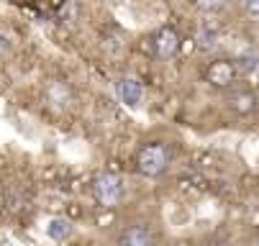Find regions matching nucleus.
Here are the masks:
<instances>
[{
  "mask_svg": "<svg viewBox=\"0 0 259 246\" xmlns=\"http://www.w3.org/2000/svg\"><path fill=\"white\" fill-rule=\"evenodd\" d=\"M47 236L52 241H67L72 236V223L67 218H52L47 223Z\"/></svg>",
  "mask_w": 259,
  "mask_h": 246,
  "instance_id": "1a4fd4ad",
  "label": "nucleus"
},
{
  "mask_svg": "<svg viewBox=\"0 0 259 246\" xmlns=\"http://www.w3.org/2000/svg\"><path fill=\"white\" fill-rule=\"evenodd\" d=\"M95 198H98V203L100 205H116L118 200H121V192H123V187H121V180L116 177V174H110V172H103L100 177L95 180Z\"/></svg>",
  "mask_w": 259,
  "mask_h": 246,
  "instance_id": "f03ea898",
  "label": "nucleus"
},
{
  "mask_svg": "<svg viewBox=\"0 0 259 246\" xmlns=\"http://www.w3.org/2000/svg\"><path fill=\"white\" fill-rule=\"evenodd\" d=\"M11 49H13V36L6 28H0V57H6Z\"/></svg>",
  "mask_w": 259,
  "mask_h": 246,
  "instance_id": "f8f14e48",
  "label": "nucleus"
},
{
  "mask_svg": "<svg viewBox=\"0 0 259 246\" xmlns=\"http://www.w3.org/2000/svg\"><path fill=\"white\" fill-rule=\"evenodd\" d=\"M180 49V33L172 28V26H164L157 31V36H154V52L159 59H172Z\"/></svg>",
  "mask_w": 259,
  "mask_h": 246,
  "instance_id": "20e7f679",
  "label": "nucleus"
},
{
  "mask_svg": "<svg viewBox=\"0 0 259 246\" xmlns=\"http://www.w3.org/2000/svg\"><path fill=\"white\" fill-rule=\"evenodd\" d=\"M190 3L200 11H221V8H226L231 0H190Z\"/></svg>",
  "mask_w": 259,
  "mask_h": 246,
  "instance_id": "9b49d317",
  "label": "nucleus"
},
{
  "mask_svg": "<svg viewBox=\"0 0 259 246\" xmlns=\"http://www.w3.org/2000/svg\"><path fill=\"white\" fill-rule=\"evenodd\" d=\"M47 97L52 105H57V108H67V105L72 103V92L64 82H52L49 90H47Z\"/></svg>",
  "mask_w": 259,
  "mask_h": 246,
  "instance_id": "6e6552de",
  "label": "nucleus"
},
{
  "mask_svg": "<svg viewBox=\"0 0 259 246\" xmlns=\"http://www.w3.org/2000/svg\"><path fill=\"white\" fill-rule=\"evenodd\" d=\"M205 80H208L213 87H229V85L236 80V62H229V59L213 62V64L205 69Z\"/></svg>",
  "mask_w": 259,
  "mask_h": 246,
  "instance_id": "7ed1b4c3",
  "label": "nucleus"
},
{
  "mask_svg": "<svg viewBox=\"0 0 259 246\" xmlns=\"http://www.w3.org/2000/svg\"><path fill=\"white\" fill-rule=\"evenodd\" d=\"M256 103H259V97H256L251 90H239V92H234V95L229 97L231 111L239 113V116H249V113H254V111H256Z\"/></svg>",
  "mask_w": 259,
  "mask_h": 246,
  "instance_id": "423d86ee",
  "label": "nucleus"
},
{
  "mask_svg": "<svg viewBox=\"0 0 259 246\" xmlns=\"http://www.w3.org/2000/svg\"><path fill=\"white\" fill-rule=\"evenodd\" d=\"M169 149L164 144H146L139 154H136V169L144 177H159V174L169 167Z\"/></svg>",
  "mask_w": 259,
  "mask_h": 246,
  "instance_id": "f257e3e1",
  "label": "nucleus"
},
{
  "mask_svg": "<svg viewBox=\"0 0 259 246\" xmlns=\"http://www.w3.org/2000/svg\"><path fill=\"white\" fill-rule=\"evenodd\" d=\"M118 246H154V236L141 226H131L118 236Z\"/></svg>",
  "mask_w": 259,
  "mask_h": 246,
  "instance_id": "0eeeda50",
  "label": "nucleus"
},
{
  "mask_svg": "<svg viewBox=\"0 0 259 246\" xmlns=\"http://www.w3.org/2000/svg\"><path fill=\"white\" fill-rule=\"evenodd\" d=\"M195 46L200 49V52H213L215 46H218V31L215 28H200L198 31V36H195Z\"/></svg>",
  "mask_w": 259,
  "mask_h": 246,
  "instance_id": "9d476101",
  "label": "nucleus"
},
{
  "mask_svg": "<svg viewBox=\"0 0 259 246\" xmlns=\"http://www.w3.org/2000/svg\"><path fill=\"white\" fill-rule=\"evenodd\" d=\"M236 64H241V69H244V72H249V69H256V64H259V57H256V54H246V57H241Z\"/></svg>",
  "mask_w": 259,
  "mask_h": 246,
  "instance_id": "ddd939ff",
  "label": "nucleus"
},
{
  "mask_svg": "<svg viewBox=\"0 0 259 246\" xmlns=\"http://www.w3.org/2000/svg\"><path fill=\"white\" fill-rule=\"evenodd\" d=\"M116 92H118V100L123 105H128V108H136V105L141 103V97H144V87L134 77H121L116 82Z\"/></svg>",
  "mask_w": 259,
  "mask_h": 246,
  "instance_id": "39448f33",
  "label": "nucleus"
},
{
  "mask_svg": "<svg viewBox=\"0 0 259 246\" xmlns=\"http://www.w3.org/2000/svg\"><path fill=\"white\" fill-rule=\"evenodd\" d=\"M244 8L251 16H259V0H244Z\"/></svg>",
  "mask_w": 259,
  "mask_h": 246,
  "instance_id": "4468645a",
  "label": "nucleus"
}]
</instances>
